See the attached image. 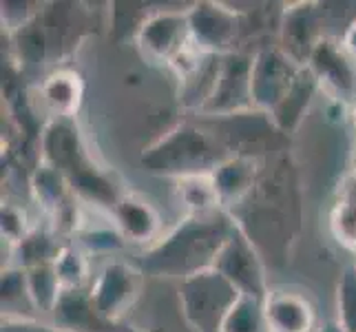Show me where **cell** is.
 Listing matches in <instances>:
<instances>
[{
    "label": "cell",
    "mask_w": 356,
    "mask_h": 332,
    "mask_svg": "<svg viewBox=\"0 0 356 332\" xmlns=\"http://www.w3.org/2000/svg\"><path fill=\"white\" fill-rule=\"evenodd\" d=\"M232 228L235 219L228 211L206 217L184 215L177 226L144 251L138 266L146 277L188 279L202 270L215 268Z\"/></svg>",
    "instance_id": "6da1fadb"
},
{
    "label": "cell",
    "mask_w": 356,
    "mask_h": 332,
    "mask_svg": "<svg viewBox=\"0 0 356 332\" xmlns=\"http://www.w3.org/2000/svg\"><path fill=\"white\" fill-rule=\"evenodd\" d=\"M235 224L264 251V242L273 239V253L288 255V244L294 239L299 226V200L294 191V173L286 157L279 159L277 168L264 164L261 180L243 204L230 211Z\"/></svg>",
    "instance_id": "7a4b0ae2"
},
{
    "label": "cell",
    "mask_w": 356,
    "mask_h": 332,
    "mask_svg": "<svg viewBox=\"0 0 356 332\" xmlns=\"http://www.w3.org/2000/svg\"><path fill=\"white\" fill-rule=\"evenodd\" d=\"M40 159L60 171L78 200L111 208L122 198L113 175L91 157L76 120L51 118L40 133Z\"/></svg>",
    "instance_id": "3957f363"
},
{
    "label": "cell",
    "mask_w": 356,
    "mask_h": 332,
    "mask_svg": "<svg viewBox=\"0 0 356 332\" xmlns=\"http://www.w3.org/2000/svg\"><path fill=\"white\" fill-rule=\"evenodd\" d=\"M232 153L213 129L197 122H179L149 146H144L140 164L146 173L168 180L213 175Z\"/></svg>",
    "instance_id": "277c9868"
},
{
    "label": "cell",
    "mask_w": 356,
    "mask_h": 332,
    "mask_svg": "<svg viewBox=\"0 0 356 332\" xmlns=\"http://www.w3.org/2000/svg\"><path fill=\"white\" fill-rule=\"evenodd\" d=\"M241 292L215 268L202 270L177 286L179 315L191 332H222Z\"/></svg>",
    "instance_id": "5b68a950"
},
{
    "label": "cell",
    "mask_w": 356,
    "mask_h": 332,
    "mask_svg": "<svg viewBox=\"0 0 356 332\" xmlns=\"http://www.w3.org/2000/svg\"><path fill=\"white\" fill-rule=\"evenodd\" d=\"M146 275L138 264L124 260H111L102 266L89 288L95 310L104 322L122 326L124 317L138 303Z\"/></svg>",
    "instance_id": "8992f818"
},
{
    "label": "cell",
    "mask_w": 356,
    "mask_h": 332,
    "mask_svg": "<svg viewBox=\"0 0 356 332\" xmlns=\"http://www.w3.org/2000/svg\"><path fill=\"white\" fill-rule=\"evenodd\" d=\"M188 27H191V45L202 54L226 56L239 52L237 42L243 33L245 20L243 14L224 3L202 0L186 9Z\"/></svg>",
    "instance_id": "52a82bcc"
},
{
    "label": "cell",
    "mask_w": 356,
    "mask_h": 332,
    "mask_svg": "<svg viewBox=\"0 0 356 332\" xmlns=\"http://www.w3.org/2000/svg\"><path fill=\"white\" fill-rule=\"evenodd\" d=\"M215 270H219L232 286L245 297H254L264 301L270 290L266 260L259 248L250 242V237L235 224L228 242L219 253Z\"/></svg>",
    "instance_id": "ba28073f"
},
{
    "label": "cell",
    "mask_w": 356,
    "mask_h": 332,
    "mask_svg": "<svg viewBox=\"0 0 356 332\" xmlns=\"http://www.w3.org/2000/svg\"><path fill=\"white\" fill-rule=\"evenodd\" d=\"M250 76H252V54L239 49V52L222 56V67H219L215 91L200 116L224 120V118H235L241 113H248V111H254Z\"/></svg>",
    "instance_id": "9c48e42d"
},
{
    "label": "cell",
    "mask_w": 356,
    "mask_h": 332,
    "mask_svg": "<svg viewBox=\"0 0 356 332\" xmlns=\"http://www.w3.org/2000/svg\"><path fill=\"white\" fill-rule=\"evenodd\" d=\"M135 42L146 60L170 67V63L191 47L186 9L151 11L135 33Z\"/></svg>",
    "instance_id": "30bf717a"
},
{
    "label": "cell",
    "mask_w": 356,
    "mask_h": 332,
    "mask_svg": "<svg viewBox=\"0 0 356 332\" xmlns=\"http://www.w3.org/2000/svg\"><path fill=\"white\" fill-rule=\"evenodd\" d=\"M299 67L294 60L279 49V45H264L252 54V106L254 111L270 116L290 91L297 80Z\"/></svg>",
    "instance_id": "8fae6325"
},
{
    "label": "cell",
    "mask_w": 356,
    "mask_h": 332,
    "mask_svg": "<svg viewBox=\"0 0 356 332\" xmlns=\"http://www.w3.org/2000/svg\"><path fill=\"white\" fill-rule=\"evenodd\" d=\"M325 38L323 9L316 3H297L284 9L277 45L299 67H308L316 45Z\"/></svg>",
    "instance_id": "7c38bea8"
},
{
    "label": "cell",
    "mask_w": 356,
    "mask_h": 332,
    "mask_svg": "<svg viewBox=\"0 0 356 332\" xmlns=\"http://www.w3.org/2000/svg\"><path fill=\"white\" fill-rule=\"evenodd\" d=\"M308 67L316 76L321 91L343 104H356V60L339 40L325 35L316 45Z\"/></svg>",
    "instance_id": "4fadbf2b"
},
{
    "label": "cell",
    "mask_w": 356,
    "mask_h": 332,
    "mask_svg": "<svg viewBox=\"0 0 356 332\" xmlns=\"http://www.w3.org/2000/svg\"><path fill=\"white\" fill-rule=\"evenodd\" d=\"M264 315L270 332H314L316 308L299 288L270 286L264 299Z\"/></svg>",
    "instance_id": "5bb4252c"
},
{
    "label": "cell",
    "mask_w": 356,
    "mask_h": 332,
    "mask_svg": "<svg viewBox=\"0 0 356 332\" xmlns=\"http://www.w3.org/2000/svg\"><path fill=\"white\" fill-rule=\"evenodd\" d=\"M115 230L129 244H144L149 248L155 244L162 230V217L157 208L140 193L124 191L118 204L111 208Z\"/></svg>",
    "instance_id": "9a60e30c"
},
{
    "label": "cell",
    "mask_w": 356,
    "mask_h": 332,
    "mask_svg": "<svg viewBox=\"0 0 356 332\" xmlns=\"http://www.w3.org/2000/svg\"><path fill=\"white\" fill-rule=\"evenodd\" d=\"M264 157L250 155H230L226 162L219 164V168L211 175L215 191L222 200L226 211H235L239 204L250 198L257 184L264 173Z\"/></svg>",
    "instance_id": "2e32d148"
},
{
    "label": "cell",
    "mask_w": 356,
    "mask_h": 332,
    "mask_svg": "<svg viewBox=\"0 0 356 332\" xmlns=\"http://www.w3.org/2000/svg\"><path fill=\"white\" fill-rule=\"evenodd\" d=\"M54 324L69 332H124L127 326H113L104 322L95 310L89 288L63 290L54 308Z\"/></svg>",
    "instance_id": "e0dca14e"
},
{
    "label": "cell",
    "mask_w": 356,
    "mask_h": 332,
    "mask_svg": "<svg viewBox=\"0 0 356 332\" xmlns=\"http://www.w3.org/2000/svg\"><path fill=\"white\" fill-rule=\"evenodd\" d=\"M318 91H321V87H318L316 76L310 71V67H303L299 71L297 80L292 82V87L286 93V97L279 102V106L273 111V113L268 116L273 120L275 129L281 135L297 131L301 127L303 118L308 116V111H310Z\"/></svg>",
    "instance_id": "ac0fdd59"
},
{
    "label": "cell",
    "mask_w": 356,
    "mask_h": 332,
    "mask_svg": "<svg viewBox=\"0 0 356 332\" xmlns=\"http://www.w3.org/2000/svg\"><path fill=\"white\" fill-rule=\"evenodd\" d=\"M40 93L54 118L76 120V113L80 111L84 97V82L78 71L60 67L44 78Z\"/></svg>",
    "instance_id": "d6986e66"
},
{
    "label": "cell",
    "mask_w": 356,
    "mask_h": 332,
    "mask_svg": "<svg viewBox=\"0 0 356 332\" xmlns=\"http://www.w3.org/2000/svg\"><path fill=\"white\" fill-rule=\"evenodd\" d=\"M29 191L33 195V200L38 202V206L54 219L60 217L65 211H69L71 206H76V200H78L76 195H73L67 177L54 166L42 162V159H40V164L31 171Z\"/></svg>",
    "instance_id": "ffe728a7"
},
{
    "label": "cell",
    "mask_w": 356,
    "mask_h": 332,
    "mask_svg": "<svg viewBox=\"0 0 356 332\" xmlns=\"http://www.w3.org/2000/svg\"><path fill=\"white\" fill-rule=\"evenodd\" d=\"M330 232L339 246L356 253V171L339 182L330 206Z\"/></svg>",
    "instance_id": "44dd1931"
},
{
    "label": "cell",
    "mask_w": 356,
    "mask_h": 332,
    "mask_svg": "<svg viewBox=\"0 0 356 332\" xmlns=\"http://www.w3.org/2000/svg\"><path fill=\"white\" fill-rule=\"evenodd\" d=\"M175 195L179 204L184 206V215L206 217L222 213L226 208L215 191V184L211 175H197V177H184L175 182Z\"/></svg>",
    "instance_id": "7402d4cb"
},
{
    "label": "cell",
    "mask_w": 356,
    "mask_h": 332,
    "mask_svg": "<svg viewBox=\"0 0 356 332\" xmlns=\"http://www.w3.org/2000/svg\"><path fill=\"white\" fill-rule=\"evenodd\" d=\"M24 270H27V290L31 308L38 313H54L60 294H63V284L58 279L56 266L40 264Z\"/></svg>",
    "instance_id": "603a6c76"
},
{
    "label": "cell",
    "mask_w": 356,
    "mask_h": 332,
    "mask_svg": "<svg viewBox=\"0 0 356 332\" xmlns=\"http://www.w3.org/2000/svg\"><path fill=\"white\" fill-rule=\"evenodd\" d=\"M65 242H58V235L47 228H31L22 242L16 244V255L20 268H31L40 264H54Z\"/></svg>",
    "instance_id": "cb8c5ba5"
},
{
    "label": "cell",
    "mask_w": 356,
    "mask_h": 332,
    "mask_svg": "<svg viewBox=\"0 0 356 332\" xmlns=\"http://www.w3.org/2000/svg\"><path fill=\"white\" fill-rule=\"evenodd\" d=\"M54 266H56L60 284H63V290L87 288L91 279V268H89L87 253H84L76 242H65Z\"/></svg>",
    "instance_id": "d4e9b609"
},
{
    "label": "cell",
    "mask_w": 356,
    "mask_h": 332,
    "mask_svg": "<svg viewBox=\"0 0 356 332\" xmlns=\"http://www.w3.org/2000/svg\"><path fill=\"white\" fill-rule=\"evenodd\" d=\"M222 332H270L264 315V301L241 294V299L224 322Z\"/></svg>",
    "instance_id": "484cf974"
},
{
    "label": "cell",
    "mask_w": 356,
    "mask_h": 332,
    "mask_svg": "<svg viewBox=\"0 0 356 332\" xmlns=\"http://www.w3.org/2000/svg\"><path fill=\"white\" fill-rule=\"evenodd\" d=\"M343 332H356V264L348 266L337 284V319Z\"/></svg>",
    "instance_id": "4316f807"
},
{
    "label": "cell",
    "mask_w": 356,
    "mask_h": 332,
    "mask_svg": "<svg viewBox=\"0 0 356 332\" xmlns=\"http://www.w3.org/2000/svg\"><path fill=\"white\" fill-rule=\"evenodd\" d=\"M29 301L27 270L20 266H9L3 270V313H11V306L20 299ZM31 303V301H29Z\"/></svg>",
    "instance_id": "83f0119b"
},
{
    "label": "cell",
    "mask_w": 356,
    "mask_h": 332,
    "mask_svg": "<svg viewBox=\"0 0 356 332\" xmlns=\"http://www.w3.org/2000/svg\"><path fill=\"white\" fill-rule=\"evenodd\" d=\"M0 230H3L5 242L16 246L31 228L27 226V217L16 204H3V208H0Z\"/></svg>",
    "instance_id": "f1b7e54d"
},
{
    "label": "cell",
    "mask_w": 356,
    "mask_h": 332,
    "mask_svg": "<svg viewBox=\"0 0 356 332\" xmlns=\"http://www.w3.org/2000/svg\"><path fill=\"white\" fill-rule=\"evenodd\" d=\"M0 332H69L58 324H47L29 315H3Z\"/></svg>",
    "instance_id": "f546056e"
},
{
    "label": "cell",
    "mask_w": 356,
    "mask_h": 332,
    "mask_svg": "<svg viewBox=\"0 0 356 332\" xmlns=\"http://www.w3.org/2000/svg\"><path fill=\"white\" fill-rule=\"evenodd\" d=\"M124 244L122 235L118 230H89V232H82L80 235V248L84 251H93V253H108V251H115L120 246Z\"/></svg>",
    "instance_id": "4dcf8cb0"
},
{
    "label": "cell",
    "mask_w": 356,
    "mask_h": 332,
    "mask_svg": "<svg viewBox=\"0 0 356 332\" xmlns=\"http://www.w3.org/2000/svg\"><path fill=\"white\" fill-rule=\"evenodd\" d=\"M341 45H343V49H346V52L356 60V18L350 20V24L346 27V31H343Z\"/></svg>",
    "instance_id": "1f68e13d"
},
{
    "label": "cell",
    "mask_w": 356,
    "mask_h": 332,
    "mask_svg": "<svg viewBox=\"0 0 356 332\" xmlns=\"http://www.w3.org/2000/svg\"><path fill=\"white\" fill-rule=\"evenodd\" d=\"M316 332H343V330H341V328H339V326L332 322V324H325L321 330H316Z\"/></svg>",
    "instance_id": "d6a6232c"
},
{
    "label": "cell",
    "mask_w": 356,
    "mask_h": 332,
    "mask_svg": "<svg viewBox=\"0 0 356 332\" xmlns=\"http://www.w3.org/2000/svg\"><path fill=\"white\" fill-rule=\"evenodd\" d=\"M124 332H155V330H140V328H133V326H127Z\"/></svg>",
    "instance_id": "836d02e7"
},
{
    "label": "cell",
    "mask_w": 356,
    "mask_h": 332,
    "mask_svg": "<svg viewBox=\"0 0 356 332\" xmlns=\"http://www.w3.org/2000/svg\"><path fill=\"white\" fill-rule=\"evenodd\" d=\"M354 264H356V262H354Z\"/></svg>",
    "instance_id": "e575fe53"
},
{
    "label": "cell",
    "mask_w": 356,
    "mask_h": 332,
    "mask_svg": "<svg viewBox=\"0 0 356 332\" xmlns=\"http://www.w3.org/2000/svg\"><path fill=\"white\" fill-rule=\"evenodd\" d=\"M354 120H356V118H354Z\"/></svg>",
    "instance_id": "d590c367"
}]
</instances>
